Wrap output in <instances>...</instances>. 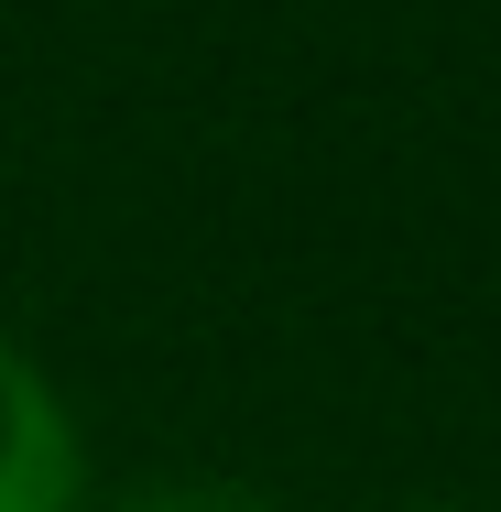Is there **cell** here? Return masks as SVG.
<instances>
[{"instance_id":"6da1fadb","label":"cell","mask_w":501,"mask_h":512,"mask_svg":"<svg viewBox=\"0 0 501 512\" xmlns=\"http://www.w3.org/2000/svg\"><path fill=\"white\" fill-rule=\"evenodd\" d=\"M0 512H88V447L66 393L0 338Z\"/></svg>"},{"instance_id":"7a4b0ae2","label":"cell","mask_w":501,"mask_h":512,"mask_svg":"<svg viewBox=\"0 0 501 512\" xmlns=\"http://www.w3.org/2000/svg\"><path fill=\"white\" fill-rule=\"evenodd\" d=\"M109 512H273V491H251V480H218V469H175V480H142V491H120Z\"/></svg>"},{"instance_id":"3957f363","label":"cell","mask_w":501,"mask_h":512,"mask_svg":"<svg viewBox=\"0 0 501 512\" xmlns=\"http://www.w3.org/2000/svg\"><path fill=\"white\" fill-rule=\"evenodd\" d=\"M425 512H458V502H425Z\"/></svg>"}]
</instances>
